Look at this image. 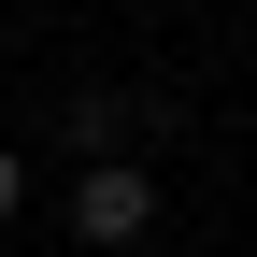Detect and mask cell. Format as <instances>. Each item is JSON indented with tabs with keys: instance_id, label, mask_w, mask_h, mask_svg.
Wrapping results in <instances>:
<instances>
[{
	"instance_id": "obj_1",
	"label": "cell",
	"mask_w": 257,
	"mask_h": 257,
	"mask_svg": "<svg viewBox=\"0 0 257 257\" xmlns=\"http://www.w3.org/2000/svg\"><path fill=\"white\" fill-rule=\"evenodd\" d=\"M157 229V172H143V157H100V172H72V243H143Z\"/></svg>"
},
{
	"instance_id": "obj_3",
	"label": "cell",
	"mask_w": 257,
	"mask_h": 257,
	"mask_svg": "<svg viewBox=\"0 0 257 257\" xmlns=\"http://www.w3.org/2000/svg\"><path fill=\"white\" fill-rule=\"evenodd\" d=\"M15 214H29V157L0 143V229H15Z\"/></svg>"
},
{
	"instance_id": "obj_2",
	"label": "cell",
	"mask_w": 257,
	"mask_h": 257,
	"mask_svg": "<svg viewBox=\"0 0 257 257\" xmlns=\"http://www.w3.org/2000/svg\"><path fill=\"white\" fill-rule=\"evenodd\" d=\"M57 128H72V157L100 172V157L128 143V86H72V114H57Z\"/></svg>"
}]
</instances>
